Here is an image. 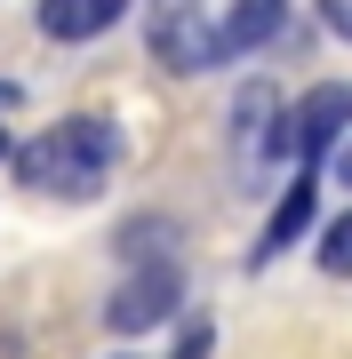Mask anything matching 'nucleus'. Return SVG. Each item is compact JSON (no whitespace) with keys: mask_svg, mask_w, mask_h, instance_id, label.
Instances as JSON below:
<instances>
[{"mask_svg":"<svg viewBox=\"0 0 352 359\" xmlns=\"http://www.w3.org/2000/svg\"><path fill=\"white\" fill-rule=\"evenodd\" d=\"M176 359H209V320H193V327H184V344H176Z\"/></svg>","mask_w":352,"mask_h":359,"instance_id":"nucleus-11","label":"nucleus"},{"mask_svg":"<svg viewBox=\"0 0 352 359\" xmlns=\"http://www.w3.org/2000/svg\"><path fill=\"white\" fill-rule=\"evenodd\" d=\"M120 160V136L105 112H72V120H48L32 144H16V184L25 192H56V200H96Z\"/></svg>","mask_w":352,"mask_h":359,"instance_id":"nucleus-1","label":"nucleus"},{"mask_svg":"<svg viewBox=\"0 0 352 359\" xmlns=\"http://www.w3.org/2000/svg\"><path fill=\"white\" fill-rule=\"evenodd\" d=\"M320 25L337 32V40H352V0H320Z\"/></svg>","mask_w":352,"mask_h":359,"instance_id":"nucleus-10","label":"nucleus"},{"mask_svg":"<svg viewBox=\"0 0 352 359\" xmlns=\"http://www.w3.org/2000/svg\"><path fill=\"white\" fill-rule=\"evenodd\" d=\"M320 271H328V280H352V208L320 231Z\"/></svg>","mask_w":352,"mask_h":359,"instance_id":"nucleus-9","label":"nucleus"},{"mask_svg":"<svg viewBox=\"0 0 352 359\" xmlns=\"http://www.w3.org/2000/svg\"><path fill=\"white\" fill-rule=\"evenodd\" d=\"M233 120H240V152H256V160L280 152V96H273V80H248Z\"/></svg>","mask_w":352,"mask_h":359,"instance_id":"nucleus-8","label":"nucleus"},{"mask_svg":"<svg viewBox=\"0 0 352 359\" xmlns=\"http://www.w3.org/2000/svg\"><path fill=\"white\" fill-rule=\"evenodd\" d=\"M313 216H320V176L313 168H296V184L280 192V208H273V224H264V240H256V264H273V256H288V248L313 231Z\"/></svg>","mask_w":352,"mask_h":359,"instance_id":"nucleus-5","label":"nucleus"},{"mask_svg":"<svg viewBox=\"0 0 352 359\" xmlns=\"http://www.w3.org/2000/svg\"><path fill=\"white\" fill-rule=\"evenodd\" d=\"M280 25H288V0H233L216 40H224V56H248V48H264V40H280Z\"/></svg>","mask_w":352,"mask_h":359,"instance_id":"nucleus-7","label":"nucleus"},{"mask_svg":"<svg viewBox=\"0 0 352 359\" xmlns=\"http://www.w3.org/2000/svg\"><path fill=\"white\" fill-rule=\"evenodd\" d=\"M120 16H129V0H40V32L80 48V40H105Z\"/></svg>","mask_w":352,"mask_h":359,"instance_id":"nucleus-6","label":"nucleus"},{"mask_svg":"<svg viewBox=\"0 0 352 359\" xmlns=\"http://www.w3.org/2000/svg\"><path fill=\"white\" fill-rule=\"evenodd\" d=\"M152 56L169 72H209V65H224V40H216V25L200 16V0H160V16H152Z\"/></svg>","mask_w":352,"mask_h":359,"instance_id":"nucleus-4","label":"nucleus"},{"mask_svg":"<svg viewBox=\"0 0 352 359\" xmlns=\"http://www.w3.org/2000/svg\"><path fill=\"white\" fill-rule=\"evenodd\" d=\"M337 176H344V184H352V136H344V144H337Z\"/></svg>","mask_w":352,"mask_h":359,"instance_id":"nucleus-12","label":"nucleus"},{"mask_svg":"<svg viewBox=\"0 0 352 359\" xmlns=\"http://www.w3.org/2000/svg\"><path fill=\"white\" fill-rule=\"evenodd\" d=\"M344 136H352V80L304 88L296 104H288V120H280V152H296V168H320Z\"/></svg>","mask_w":352,"mask_h":359,"instance_id":"nucleus-2","label":"nucleus"},{"mask_svg":"<svg viewBox=\"0 0 352 359\" xmlns=\"http://www.w3.org/2000/svg\"><path fill=\"white\" fill-rule=\"evenodd\" d=\"M176 304H184V271H176V264H136L129 280L112 287L105 327H112V335H144V327L176 320Z\"/></svg>","mask_w":352,"mask_h":359,"instance_id":"nucleus-3","label":"nucleus"},{"mask_svg":"<svg viewBox=\"0 0 352 359\" xmlns=\"http://www.w3.org/2000/svg\"><path fill=\"white\" fill-rule=\"evenodd\" d=\"M0 160H16V136H8V120H0Z\"/></svg>","mask_w":352,"mask_h":359,"instance_id":"nucleus-13","label":"nucleus"}]
</instances>
